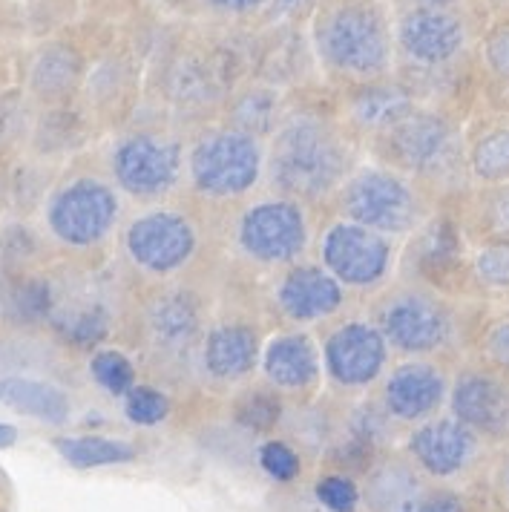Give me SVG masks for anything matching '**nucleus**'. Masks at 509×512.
Instances as JSON below:
<instances>
[{"instance_id": "20", "label": "nucleus", "mask_w": 509, "mask_h": 512, "mask_svg": "<svg viewBox=\"0 0 509 512\" xmlns=\"http://www.w3.org/2000/svg\"><path fill=\"white\" fill-rule=\"evenodd\" d=\"M484 438L452 415H438L409 432L406 455L423 478L452 481L478 461Z\"/></svg>"}, {"instance_id": "13", "label": "nucleus", "mask_w": 509, "mask_h": 512, "mask_svg": "<svg viewBox=\"0 0 509 512\" xmlns=\"http://www.w3.org/2000/svg\"><path fill=\"white\" fill-rule=\"evenodd\" d=\"M216 52L222 49L202 41H182L164 52L156 84L167 107L202 118V124H208V116H222L228 95L242 78H225V58Z\"/></svg>"}, {"instance_id": "25", "label": "nucleus", "mask_w": 509, "mask_h": 512, "mask_svg": "<svg viewBox=\"0 0 509 512\" xmlns=\"http://www.w3.org/2000/svg\"><path fill=\"white\" fill-rule=\"evenodd\" d=\"M469 187L509 185V116L481 118L466 130Z\"/></svg>"}, {"instance_id": "2", "label": "nucleus", "mask_w": 509, "mask_h": 512, "mask_svg": "<svg viewBox=\"0 0 509 512\" xmlns=\"http://www.w3.org/2000/svg\"><path fill=\"white\" fill-rule=\"evenodd\" d=\"M392 0H317L305 41L314 70L337 93L394 75Z\"/></svg>"}, {"instance_id": "15", "label": "nucleus", "mask_w": 509, "mask_h": 512, "mask_svg": "<svg viewBox=\"0 0 509 512\" xmlns=\"http://www.w3.org/2000/svg\"><path fill=\"white\" fill-rule=\"evenodd\" d=\"M320 351L325 380L346 395H363L380 386L392 369V349L371 317L334 323L325 331Z\"/></svg>"}, {"instance_id": "49", "label": "nucleus", "mask_w": 509, "mask_h": 512, "mask_svg": "<svg viewBox=\"0 0 509 512\" xmlns=\"http://www.w3.org/2000/svg\"><path fill=\"white\" fill-rule=\"evenodd\" d=\"M0 52H3V26H0Z\"/></svg>"}, {"instance_id": "14", "label": "nucleus", "mask_w": 509, "mask_h": 512, "mask_svg": "<svg viewBox=\"0 0 509 512\" xmlns=\"http://www.w3.org/2000/svg\"><path fill=\"white\" fill-rule=\"evenodd\" d=\"M208 326V308L202 294L185 282L156 285L141 303L139 331L144 349L170 366L196 363V351Z\"/></svg>"}, {"instance_id": "45", "label": "nucleus", "mask_w": 509, "mask_h": 512, "mask_svg": "<svg viewBox=\"0 0 509 512\" xmlns=\"http://www.w3.org/2000/svg\"><path fill=\"white\" fill-rule=\"evenodd\" d=\"M93 6H98V9H127V6H133V3H139V0H90Z\"/></svg>"}, {"instance_id": "4", "label": "nucleus", "mask_w": 509, "mask_h": 512, "mask_svg": "<svg viewBox=\"0 0 509 512\" xmlns=\"http://www.w3.org/2000/svg\"><path fill=\"white\" fill-rule=\"evenodd\" d=\"M371 159L389 164L423 185L435 199L469 185L466 130L438 104L423 101L389 136L371 144Z\"/></svg>"}, {"instance_id": "12", "label": "nucleus", "mask_w": 509, "mask_h": 512, "mask_svg": "<svg viewBox=\"0 0 509 512\" xmlns=\"http://www.w3.org/2000/svg\"><path fill=\"white\" fill-rule=\"evenodd\" d=\"M121 219V199L113 182L81 173L55 187L44 205L49 236L67 251H93L104 245Z\"/></svg>"}, {"instance_id": "10", "label": "nucleus", "mask_w": 509, "mask_h": 512, "mask_svg": "<svg viewBox=\"0 0 509 512\" xmlns=\"http://www.w3.org/2000/svg\"><path fill=\"white\" fill-rule=\"evenodd\" d=\"M187 136L170 127H130L110 147V176L124 196L162 205L185 187Z\"/></svg>"}, {"instance_id": "11", "label": "nucleus", "mask_w": 509, "mask_h": 512, "mask_svg": "<svg viewBox=\"0 0 509 512\" xmlns=\"http://www.w3.org/2000/svg\"><path fill=\"white\" fill-rule=\"evenodd\" d=\"M314 256L348 294L377 297L392 285L400 242L334 216L317 233Z\"/></svg>"}, {"instance_id": "26", "label": "nucleus", "mask_w": 509, "mask_h": 512, "mask_svg": "<svg viewBox=\"0 0 509 512\" xmlns=\"http://www.w3.org/2000/svg\"><path fill=\"white\" fill-rule=\"evenodd\" d=\"M136 84H139V67L133 55L127 49H110L90 67L81 98L98 116H116L136 101L133 98Z\"/></svg>"}, {"instance_id": "9", "label": "nucleus", "mask_w": 509, "mask_h": 512, "mask_svg": "<svg viewBox=\"0 0 509 512\" xmlns=\"http://www.w3.org/2000/svg\"><path fill=\"white\" fill-rule=\"evenodd\" d=\"M121 251L153 285L179 282L205 251V225L196 210L153 205L124 225Z\"/></svg>"}, {"instance_id": "43", "label": "nucleus", "mask_w": 509, "mask_h": 512, "mask_svg": "<svg viewBox=\"0 0 509 512\" xmlns=\"http://www.w3.org/2000/svg\"><path fill=\"white\" fill-rule=\"evenodd\" d=\"M15 441H18V429H15V426H9V423H0V449L12 446Z\"/></svg>"}, {"instance_id": "48", "label": "nucleus", "mask_w": 509, "mask_h": 512, "mask_svg": "<svg viewBox=\"0 0 509 512\" xmlns=\"http://www.w3.org/2000/svg\"><path fill=\"white\" fill-rule=\"evenodd\" d=\"M504 492L509 495V458L504 461Z\"/></svg>"}, {"instance_id": "39", "label": "nucleus", "mask_w": 509, "mask_h": 512, "mask_svg": "<svg viewBox=\"0 0 509 512\" xmlns=\"http://www.w3.org/2000/svg\"><path fill=\"white\" fill-rule=\"evenodd\" d=\"M259 466L265 469V475H271L274 481H297L302 472L300 452L288 441H265L259 446Z\"/></svg>"}, {"instance_id": "31", "label": "nucleus", "mask_w": 509, "mask_h": 512, "mask_svg": "<svg viewBox=\"0 0 509 512\" xmlns=\"http://www.w3.org/2000/svg\"><path fill=\"white\" fill-rule=\"evenodd\" d=\"M466 274L481 294H509V242H475L466 256Z\"/></svg>"}, {"instance_id": "24", "label": "nucleus", "mask_w": 509, "mask_h": 512, "mask_svg": "<svg viewBox=\"0 0 509 512\" xmlns=\"http://www.w3.org/2000/svg\"><path fill=\"white\" fill-rule=\"evenodd\" d=\"M294 104L288 101V90L262 75H245L228 95L222 107V121L239 127L259 139H271Z\"/></svg>"}, {"instance_id": "5", "label": "nucleus", "mask_w": 509, "mask_h": 512, "mask_svg": "<svg viewBox=\"0 0 509 512\" xmlns=\"http://www.w3.org/2000/svg\"><path fill=\"white\" fill-rule=\"evenodd\" d=\"M478 52V26L469 6H417L394 9V72L426 93V81L446 78ZM426 98V95H423Z\"/></svg>"}, {"instance_id": "3", "label": "nucleus", "mask_w": 509, "mask_h": 512, "mask_svg": "<svg viewBox=\"0 0 509 512\" xmlns=\"http://www.w3.org/2000/svg\"><path fill=\"white\" fill-rule=\"evenodd\" d=\"M268 141L222 118L199 124L187 136L185 190L196 210L239 208L265 187Z\"/></svg>"}, {"instance_id": "34", "label": "nucleus", "mask_w": 509, "mask_h": 512, "mask_svg": "<svg viewBox=\"0 0 509 512\" xmlns=\"http://www.w3.org/2000/svg\"><path fill=\"white\" fill-rule=\"evenodd\" d=\"M233 418L251 432H268L282 420V395L271 386H256L236 400Z\"/></svg>"}, {"instance_id": "44", "label": "nucleus", "mask_w": 509, "mask_h": 512, "mask_svg": "<svg viewBox=\"0 0 509 512\" xmlns=\"http://www.w3.org/2000/svg\"><path fill=\"white\" fill-rule=\"evenodd\" d=\"M400 3H417V6H469L472 0H400Z\"/></svg>"}, {"instance_id": "8", "label": "nucleus", "mask_w": 509, "mask_h": 512, "mask_svg": "<svg viewBox=\"0 0 509 512\" xmlns=\"http://www.w3.org/2000/svg\"><path fill=\"white\" fill-rule=\"evenodd\" d=\"M371 320L386 337L392 354H400L403 360H440L461 343L463 334L458 305L432 282L389 285L383 294H377Z\"/></svg>"}, {"instance_id": "19", "label": "nucleus", "mask_w": 509, "mask_h": 512, "mask_svg": "<svg viewBox=\"0 0 509 512\" xmlns=\"http://www.w3.org/2000/svg\"><path fill=\"white\" fill-rule=\"evenodd\" d=\"M90 67V55L75 38L52 35L29 52L21 87L38 110L72 107L84 93Z\"/></svg>"}, {"instance_id": "29", "label": "nucleus", "mask_w": 509, "mask_h": 512, "mask_svg": "<svg viewBox=\"0 0 509 512\" xmlns=\"http://www.w3.org/2000/svg\"><path fill=\"white\" fill-rule=\"evenodd\" d=\"M463 222L475 242H509V185L472 187Z\"/></svg>"}, {"instance_id": "42", "label": "nucleus", "mask_w": 509, "mask_h": 512, "mask_svg": "<svg viewBox=\"0 0 509 512\" xmlns=\"http://www.w3.org/2000/svg\"><path fill=\"white\" fill-rule=\"evenodd\" d=\"M420 512H466V501L452 489H432L423 498Z\"/></svg>"}, {"instance_id": "23", "label": "nucleus", "mask_w": 509, "mask_h": 512, "mask_svg": "<svg viewBox=\"0 0 509 512\" xmlns=\"http://www.w3.org/2000/svg\"><path fill=\"white\" fill-rule=\"evenodd\" d=\"M259 374L265 386L285 397H308L323 380V351L311 331L282 328L274 331L259 360Z\"/></svg>"}, {"instance_id": "35", "label": "nucleus", "mask_w": 509, "mask_h": 512, "mask_svg": "<svg viewBox=\"0 0 509 512\" xmlns=\"http://www.w3.org/2000/svg\"><path fill=\"white\" fill-rule=\"evenodd\" d=\"M190 6L210 24L239 26L262 21L271 12L274 0H190Z\"/></svg>"}, {"instance_id": "21", "label": "nucleus", "mask_w": 509, "mask_h": 512, "mask_svg": "<svg viewBox=\"0 0 509 512\" xmlns=\"http://www.w3.org/2000/svg\"><path fill=\"white\" fill-rule=\"evenodd\" d=\"M262 334L248 320H210L196 351V372L216 386H242L259 372Z\"/></svg>"}, {"instance_id": "16", "label": "nucleus", "mask_w": 509, "mask_h": 512, "mask_svg": "<svg viewBox=\"0 0 509 512\" xmlns=\"http://www.w3.org/2000/svg\"><path fill=\"white\" fill-rule=\"evenodd\" d=\"M268 303L282 326L308 331L334 323L348 308V291L320 262L305 259L271 277Z\"/></svg>"}, {"instance_id": "40", "label": "nucleus", "mask_w": 509, "mask_h": 512, "mask_svg": "<svg viewBox=\"0 0 509 512\" xmlns=\"http://www.w3.org/2000/svg\"><path fill=\"white\" fill-rule=\"evenodd\" d=\"M317 501L323 504L328 512H354L360 507V487L346 478V475H325L314 487Z\"/></svg>"}, {"instance_id": "36", "label": "nucleus", "mask_w": 509, "mask_h": 512, "mask_svg": "<svg viewBox=\"0 0 509 512\" xmlns=\"http://www.w3.org/2000/svg\"><path fill=\"white\" fill-rule=\"evenodd\" d=\"M90 374L104 392L116 397H124L136 386V366L124 351L118 349L95 351L90 357Z\"/></svg>"}, {"instance_id": "1", "label": "nucleus", "mask_w": 509, "mask_h": 512, "mask_svg": "<svg viewBox=\"0 0 509 512\" xmlns=\"http://www.w3.org/2000/svg\"><path fill=\"white\" fill-rule=\"evenodd\" d=\"M363 153V141L340 121L334 104H294L268 139L265 190L328 210Z\"/></svg>"}, {"instance_id": "17", "label": "nucleus", "mask_w": 509, "mask_h": 512, "mask_svg": "<svg viewBox=\"0 0 509 512\" xmlns=\"http://www.w3.org/2000/svg\"><path fill=\"white\" fill-rule=\"evenodd\" d=\"M423 101L426 98L420 95V90L394 72L380 81L337 90L334 113L369 150L371 144L389 136L397 124L412 116Z\"/></svg>"}, {"instance_id": "32", "label": "nucleus", "mask_w": 509, "mask_h": 512, "mask_svg": "<svg viewBox=\"0 0 509 512\" xmlns=\"http://www.w3.org/2000/svg\"><path fill=\"white\" fill-rule=\"evenodd\" d=\"M38 107L29 101L24 87H3L0 90V147L29 139L35 130Z\"/></svg>"}, {"instance_id": "30", "label": "nucleus", "mask_w": 509, "mask_h": 512, "mask_svg": "<svg viewBox=\"0 0 509 512\" xmlns=\"http://www.w3.org/2000/svg\"><path fill=\"white\" fill-rule=\"evenodd\" d=\"M55 449L61 458L75 469H95V466L127 464L136 458V446L130 441L118 438H104V435H75V438H58Z\"/></svg>"}, {"instance_id": "7", "label": "nucleus", "mask_w": 509, "mask_h": 512, "mask_svg": "<svg viewBox=\"0 0 509 512\" xmlns=\"http://www.w3.org/2000/svg\"><path fill=\"white\" fill-rule=\"evenodd\" d=\"M314 213L300 199L282 196L274 190L256 193L245 205H239L231 219L233 256L265 274L285 271L314 254L317 233Z\"/></svg>"}, {"instance_id": "38", "label": "nucleus", "mask_w": 509, "mask_h": 512, "mask_svg": "<svg viewBox=\"0 0 509 512\" xmlns=\"http://www.w3.org/2000/svg\"><path fill=\"white\" fill-rule=\"evenodd\" d=\"M124 415L136 426H159L170 415V397L156 386H133L124 395Z\"/></svg>"}, {"instance_id": "47", "label": "nucleus", "mask_w": 509, "mask_h": 512, "mask_svg": "<svg viewBox=\"0 0 509 512\" xmlns=\"http://www.w3.org/2000/svg\"><path fill=\"white\" fill-rule=\"evenodd\" d=\"M6 282H3V274H0V311H3V305H6Z\"/></svg>"}, {"instance_id": "33", "label": "nucleus", "mask_w": 509, "mask_h": 512, "mask_svg": "<svg viewBox=\"0 0 509 512\" xmlns=\"http://www.w3.org/2000/svg\"><path fill=\"white\" fill-rule=\"evenodd\" d=\"M478 61L492 84L509 90V15H501L495 24H489L481 32Z\"/></svg>"}, {"instance_id": "27", "label": "nucleus", "mask_w": 509, "mask_h": 512, "mask_svg": "<svg viewBox=\"0 0 509 512\" xmlns=\"http://www.w3.org/2000/svg\"><path fill=\"white\" fill-rule=\"evenodd\" d=\"M429 495L426 481L412 461L386 458L374 466L366 478L363 498L371 512H420L423 498Z\"/></svg>"}, {"instance_id": "28", "label": "nucleus", "mask_w": 509, "mask_h": 512, "mask_svg": "<svg viewBox=\"0 0 509 512\" xmlns=\"http://www.w3.org/2000/svg\"><path fill=\"white\" fill-rule=\"evenodd\" d=\"M0 406L49 426H61L72 415V400L61 386L24 374L0 377Z\"/></svg>"}, {"instance_id": "22", "label": "nucleus", "mask_w": 509, "mask_h": 512, "mask_svg": "<svg viewBox=\"0 0 509 512\" xmlns=\"http://www.w3.org/2000/svg\"><path fill=\"white\" fill-rule=\"evenodd\" d=\"M449 415L481 438L509 435V380L481 363L461 366L449 386Z\"/></svg>"}, {"instance_id": "41", "label": "nucleus", "mask_w": 509, "mask_h": 512, "mask_svg": "<svg viewBox=\"0 0 509 512\" xmlns=\"http://www.w3.org/2000/svg\"><path fill=\"white\" fill-rule=\"evenodd\" d=\"M35 251H38V239L29 228H24V225L3 228V233H0V265L21 268L32 259Z\"/></svg>"}, {"instance_id": "46", "label": "nucleus", "mask_w": 509, "mask_h": 512, "mask_svg": "<svg viewBox=\"0 0 509 512\" xmlns=\"http://www.w3.org/2000/svg\"><path fill=\"white\" fill-rule=\"evenodd\" d=\"M486 6L498 15H509V0H486Z\"/></svg>"}, {"instance_id": "37", "label": "nucleus", "mask_w": 509, "mask_h": 512, "mask_svg": "<svg viewBox=\"0 0 509 512\" xmlns=\"http://www.w3.org/2000/svg\"><path fill=\"white\" fill-rule=\"evenodd\" d=\"M478 363L509 380V311L486 320L475 337Z\"/></svg>"}, {"instance_id": "18", "label": "nucleus", "mask_w": 509, "mask_h": 512, "mask_svg": "<svg viewBox=\"0 0 509 512\" xmlns=\"http://www.w3.org/2000/svg\"><path fill=\"white\" fill-rule=\"evenodd\" d=\"M449 386L452 377L440 360H429V357L400 360L377 386V406L389 418V423L415 429L426 420L438 418L440 409L449 403Z\"/></svg>"}, {"instance_id": "6", "label": "nucleus", "mask_w": 509, "mask_h": 512, "mask_svg": "<svg viewBox=\"0 0 509 512\" xmlns=\"http://www.w3.org/2000/svg\"><path fill=\"white\" fill-rule=\"evenodd\" d=\"M328 213L403 242L432 222L435 196L389 164L363 159L334 196Z\"/></svg>"}]
</instances>
